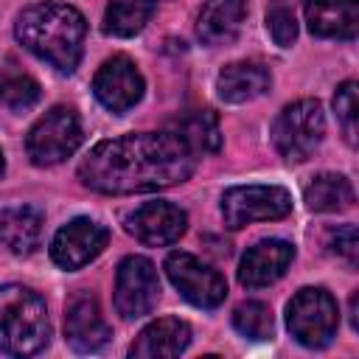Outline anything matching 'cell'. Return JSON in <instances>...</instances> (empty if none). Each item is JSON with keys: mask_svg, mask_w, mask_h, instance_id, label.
<instances>
[{"mask_svg": "<svg viewBox=\"0 0 359 359\" xmlns=\"http://www.w3.org/2000/svg\"><path fill=\"white\" fill-rule=\"evenodd\" d=\"M196 151L180 132H137L98 143L79 165V180L98 194H146L185 182Z\"/></svg>", "mask_w": 359, "mask_h": 359, "instance_id": "6da1fadb", "label": "cell"}, {"mask_svg": "<svg viewBox=\"0 0 359 359\" xmlns=\"http://www.w3.org/2000/svg\"><path fill=\"white\" fill-rule=\"evenodd\" d=\"M14 36L25 50L59 73H73L84 53L87 20L76 6L67 3H34L17 17Z\"/></svg>", "mask_w": 359, "mask_h": 359, "instance_id": "7a4b0ae2", "label": "cell"}, {"mask_svg": "<svg viewBox=\"0 0 359 359\" xmlns=\"http://www.w3.org/2000/svg\"><path fill=\"white\" fill-rule=\"evenodd\" d=\"M50 339L45 300L28 286L0 289V353L31 356Z\"/></svg>", "mask_w": 359, "mask_h": 359, "instance_id": "3957f363", "label": "cell"}, {"mask_svg": "<svg viewBox=\"0 0 359 359\" xmlns=\"http://www.w3.org/2000/svg\"><path fill=\"white\" fill-rule=\"evenodd\" d=\"M325 135V115L317 98H300L278 115L272 126L275 149L289 163H303L314 154Z\"/></svg>", "mask_w": 359, "mask_h": 359, "instance_id": "277c9868", "label": "cell"}, {"mask_svg": "<svg viewBox=\"0 0 359 359\" xmlns=\"http://www.w3.org/2000/svg\"><path fill=\"white\" fill-rule=\"evenodd\" d=\"M81 146V121L73 107H50L25 135V151L34 165H56Z\"/></svg>", "mask_w": 359, "mask_h": 359, "instance_id": "5b68a950", "label": "cell"}, {"mask_svg": "<svg viewBox=\"0 0 359 359\" xmlns=\"http://www.w3.org/2000/svg\"><path fill=\"white\" fill-rule=\"evenodd\" d=\"M286 325L292 337L306 345V348H323L334 339L337 325H339V309L337 300L320 289V286H306L300 289L289 306H286Z\"/></svg>", "mask_w": 359, "mask_h": 359, "instance_id": "8992f818", "label": "cell"}, {"mask_svg": "<svg viewBox=\"0 0 359 359\" xmlns=\"http://www.w3.org/2000/svg\"><path fill=\"white\" fill-rule=\"evenodd\" d=\"M292 213V194L280 185H236L222 196L224 224L238 230L252 222H272Z\"/></svg>", "mask_w": 359, "mask_h": 359, "instance_id": "52a82bcc", "label": "cell"}, {"mask_svg": "<svg viewBox=\"0 0 359 359\" xmlns=\"http://www.w3.org/2000/svg\"><path fill=\"white\" fill-rule=\"evenodd\" d=\"M165 275L177 286V292L199 309H216L227 297L224 278L191 252H171L165 258Z\"/></svg>", "mask_w": 359, "mask_h": 359, "instance_id": "ba28073f", "label": "cell"}, {"mask_svg": "<svg viewBox=\"0 0 359 359\" xmlns=\"http://www.w3.org/2000/svg\"><path fill=\"white\" fill-rule=\"evenodd\" d=\"M160 297V280L157 269L143 255H129L121 261L115 275V309L121 317L135 320L149 314L157 306Z\"/></svg>", "mask_w": 359, "mask_h": 359, "instance_id": "9c48e42d", "label": "cell"}, {"mask_svg": "<svg viewBox=\"0 0 359 359\" xmlns=\"http://www.w3.org/2000/svg\"><path fill=\"white\" fill-rule=\"evenodd\" d=\"M109 241V230L87 216H79L67 222L50 241V258L62 269H81L93 258L101 255V250Z\"/></svg>", "mask_w": 359, "mask_h": 359, "instance_id": "30bf717a", "label": "cell"}, {"mask_svg": "<svg viewBox=\"0 0 359 359\" xmlns=\"http://www.w3.org/2000/svg\"><path fill=\"white\" fill-rule=\"evenodd\" d=\"M93 93L109 112L121 115L143 98V76L129 56H112L98 67Z\"/></svg>", "mask_w": 359, "mask_h": 359, "instance_id": "8fae6325", "label": "cell"}, {"mask_svg": "<svg viewBox=\"0 0 359 359\" xmlns=\"http://www.w3.org/2000/svg\"><path fill=\"white\" fill-rule=\"evenodd\" d=\"M126 233L135 236L140 244L146 247H165L174 244L185 227H188V216L182 208L171 205V202H146L140 208H135L126 219Z\"/></svg>", "mask_w": 359, "mask_h": 359, "instance_id": "7c38bea8", "label": "cell"}, {"mask_svg": "<svg viewBox=\"0 0 359 359\" xmlns=\"http://www.w3.org/2000/svg\"><path fill=\"white\" fill-rule=\"evenodd\" d=\"M294 258V247L283 238H264L258 244H252L238 266V280L247 289H261L275 283L292 264Z\"/></svg>", "mask_w": 359, "mask_h": 359, "instance_id": "4fadbf2b", "label": "cell"}, {"mask_svg": "<svg viewBox=\"0 0 359 359\" xmlns=\"http://www.w3.org/2000/svg\"><path fill=\"white\" fill-rule=\"evenodd\" d=\"M65 337L79 353H95L109 339V325L101 317V309L93 294H79L67 306L65 317Z\"/></svg>", "mask_w": 359, "mask_h": 359, "instance_id": "5bb4252c", "label": "cell"}, {"mask_svg": "<svg viewBox=\"0 0 359 359\" xmlns=\"http://www.w3.org/2000/svg\"><path fill=\"white\" fill-rule=\"evenodd\" d=\"M191 342V328L180 317H163L146 325L132 342L129 353L137 359H171L180 356Z\"/></svg>", "mask_w": 359, "mask_h": 359, "instance_id": "9a60e30c", "label": "cell"}, {"mask_svg": "<svg viewBox=\"0 0 359 359\" xmlns=\"http://www.w3.org/2000/svg\"><path fill=\"white\" fill-rule=\"evenodd\" d=\"M306 22L314 36L353 39L359 31L356 0H306Z\"/></svg>", "mask_w": 359, "mask_h": 359, "instance_id": "2e32d148", "label": "cell"}, {"mask_svg": "<svg viewBox=\"0 0 359 359\" xmlns=\"http://www.w3.org/2000/svg\"><path fill=\"white\" fill-rule=\"evenodd\" d=\"M247 17V0H205L196 17V36L205 45H227L238 36Z\"/></svg>", "mask_w": 359, "mask_h": 359, "instance_id": "e0dca14e", "label": "cell"}, {"mask_svg": "<svg viewBox=\"0 0 359 359\" xmlns=\"http://www.w3.org/2000/svg\"><path fill=\"white\" fill-rule=\"evenodd\" d=\"M269 84H272L269 70L255 65V62H233V65L222 67V73L216 79L219 98L227 101V104L252 101V98L264 95L269 90Z\"/></svg>", "mask_w": 359, "mask_h": 359, "instance_id": "ac0fdd59", "label": "cell"}, {"mask_svg": "<svg viewBox=\"0 0 359 359\" xmlns=\"http://www.w3.org/2000/svg\"><path fill=\"white\" fill-rule=\"evenodd\" d=\"M39 236H42V213L31 205H17L0 213V241L17 252V255H28L39 247Z\"/></svg>", "mask_w": 359, "mask_h": 359, "instance_id": "d6986e66", "label": "cell"}, {"mask_svg": "<svg viewBox=\"0 0 359 359\" xmlns=\"http://www.w3.org/2000/svg\"><path fill=\"white\" fill-rule=\"evenodd\" d=\"M306 205L309 210L317 213H337L353 205V185L348 177L342 174H317L309 185H306Z\"/></svg>", "mask_w": 359, "mask_h": 359, "instance_id": "ffe728a7", "label": "cell"}, {"mask_svg": "<svg viewBox=\"0 0 359 359\" xmlns=\"http://www.w3.org/2000/svg\"><path fill=\"white\" fill-rule=\"evenodd\" d=\"M154 14L151 0H112L104 11V31L112 36H135Z\"/></svg>", "mask_w": 359, "mask_h": 359, "instance_id": "44dd1931", "label": "cell"}, {"mask_svg": "<svg viewBox=\"0 0 359 359\" xmlns=\"http://www.w3.org/2000/svg\"><path fill=\"white\" fill-rule=\"evenodd\" d=\"M180 135L185 137V143L202 154V151H219L222 149V129H219V118L213 109H199L194 115H188L180 123Z\"/></svg>", "mask_w": 359, "mask_h": 359, "instance_id": "7402d4cb", "label": "cell"}, {"mask_svg": "<svg viewBox=\"0 0 359 359\" xmlns=\"http://www.w3.org/2000/svg\"><path fill=\"white\" fill-rule=\"evenodd\" d=\"M233 325L241 337L247 339H269L272 331H275V320H272V311L266 303H258V300H250V303H241L236 311H233Z\"/></svg>", "mask_w": 359, "mask_h": 359, "instance_id": "603a6c76", "label": "cell"}, {"mask_svg": "<svg viewBox=\"0 0 359 359\" xmlns=\"http://www.w3.org/2000/svg\"><path fill=\"white\" fill-rule=\"evenodd\" d=\"M0 101L14 112H25L39 101V84L28 76H11L0 81Z\"/></svg>", "mask_w": 359, "mask_h": 359, "instance_id": "cb8c5ba5", "label": "cell"}, {"mask_svg": "<svg viewBox=\"0 0 359 359\" xmlns=\"http://www.w3.org/2000/svg\"><path fill=\"white\" fill-rule=\"evenodd\" d=\"M266 28H269V36L275 39V45L289 48L297 39V20H294L292 6H286L283 0H275L266 8Z\"/></svg>", "mask_w": 359, "mask_h": 359, "instance_id": "d4e9b609", "label": "cell"}, {"mask_svg": "<svg viewBox=\"0 0 359 359\" xmlns=\"http://www.w3.org/2000/svg\"><path fill=\"white\" fill-rule=\"evenodd\" d=\"M359 104H356V81H345L339 84L337 95H334V112L342 123V132L348 137V143H356V112Z\"/></svg>", "mask_w": 359, "mask_h": 359, "instance_id": "484cf974", "label": "cell"}, {"mask_svg": "<svg viewBox=\"0 0 359 359\" xmlns=\"http://www.w3.org/2000/svg\"><path fill=\"white\" fill-rule=\"evenodd\" d=\"M328 247L334 255H339L342 261H348L351 266L356 264V255H359V238H356V227L353 224H342L331 233L328 238Z\"/></svg>", "mask_w": 359, "mask_h": 359, "instance_id": "4316f807", "label": "cell"}, {"mask_svg": "<svg viewBox=\"0 0 359 359\" xmlns=\"http://www.w3.org/2000/svg\"><path fill=\"white\" fill-rule=\"evenodd\" d=\"M351 325L356 328V294L351 297Z\"/></svg>", "mask_w": 359, "mask_h": 359, "instance_id": "83f0119b", "label": "cell"}, {"mask_svg": "<svg viewBox=\"0 0 359 359\" xmlns=\"http://www.w3.org/2000/svg\"><path fill=\"white\" fill-rule=\"evenodd\" d=\"M3 168H6V160H3V151H0V177H3Z\"/></svg>", "mask_w": 359, "mask_h": 359, "instance_id": "f1b7e54d", "label": "cell"}]
</instances>
